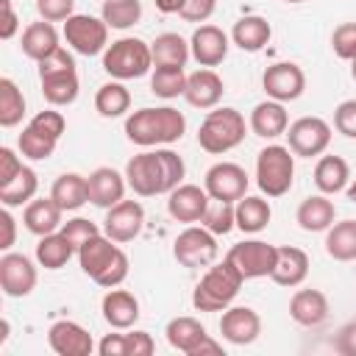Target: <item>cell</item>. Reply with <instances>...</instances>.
Segmentation results:
<instances>
[{"instance_id":"44dd1931","label":"cell","mask_w":356,"mask_h":356,"mask_svg":"<svg viewBox=\"0 0 356 356\" xmlns=\"http://www.w3.org/2000/svg\"><path fill=\"white\" fill-rule=\"evenodd\" d=\"M228 33L217 25H197L192 39H189V50H192V58L200 64V67H217L225 61L228 56Z\"/></svg>"},{"instance_id":"8d00e7d4","label":"cell","mask_w":356,"mask_h":356,"mask_svg":"<svg viewBox=\"0 0 356 356\" xmlns=\"http://www.w3.org/2000/svg\"><path fill=\"white\" fill-rule=\"evenodd\" d=\"M75 248L72 242L61 234V231H53L47 236H39V245H36V261L44 267V270H61L70 259H72Z\"/></svg>"},{"instance_id":"bcb514c9","label":"cell","mask_w":356,"mask_h":356,"mask_svg":"<svg viewBox=\"0 0 356 356\" xmlns=\"http://www.w3.org/2000/svg\"><path fill=\"white\" fill-rule=\"evenodd\" d=\"M70 242H72V248H75V253H78V248L86 242V239H92L95 234H100V228L92 222V220H86V217H72V220H67L61 228H58Z\"/></svg>"},{"instance_id":"8992f818","label":"cell","mask_w":356,"mask_h":356,"mask_svg":"<svg viewBox=\"0 0 356 356\" xmlns=\"http://www.w3.org/2000/svg\"><path fill=\"white\" fill-rule=\"evenodd\" d=\"M39 83H42V95L50 106H70L78 97V70H75V58L58 47L53 56H47L44 61H39Z\"/></svg>"},{"instance_id":"f6af8a7d","label":"cell","mask_w":356,"mask_h":356,"mask_svg":"<svg viewBox=\"0 0 356 356\" xmlns=\"http://www.w3.org/2000/svg\"><path fill=\"white\" fill-rule=\"evenodd\" d=\"M331 47L339 58L356 61V22H342L331 33Z\"/></svg>"},{"instance_id":"ac0fdd59","label":"cell","mask_w":356,"mask_h":356,"mask_svg":"<svg viewBox=\"0 0 356 356\" xmlns=\"http://www.w3.org/2000/svg\"><path fill=\"white\" fill-rule=\"evenodd\" d=\"M36 267L25 253H6L0 259V286L8 298H25L36 286Z\"/></svg>"},{"instance_id":"f1b7e54d","label":"cell","mask_w":356,"mask_h":356,"mask_svg":"<svg viewBox=\"0 0 356 356\" xmlns=\"http://www.w3.org/2000/svg\"><path fill=\"white\" fill-rule=\"evenodd\" d=\"M61 214L64 209L53 200V197H36L31 203H25V211H22V222L31 234L36 236H47L53 231H58L64 222H61Z\"/></svg>"},{"instance_id":"d6a6232c","label":"cell","mask_w":356,"mask_h":356,"mask_svg":"<svg viewBox=\"0 0 356 356\" xmlns=\"http://www.w3.org/2000/svg\"><path fill=\"white\" fill-rule=\"evenodd\" d=\"M334 217H337V209H334V203H331L325 195H312V197H306V200L298 206V211H295L298 225H300L303 231H309V234L328 231V228L334 225Z\"/></svg>"},{"instance_id":"8fae6325","label":"cell","mask_w":356,"mask_h":356,"mask_svg":"<svg viewBox=\"0 0 356 356\" xmlns=\"http://www.w3.org/2000/svg\"><path fill=\"white\" fill-rule=\"evenodd\" d=\"M64 39L75 53L97 56L108 47V25L103 22V17L72 14L70 19H64Z\"/></svg>"},{"instance_id":"484cf974","label":"cell","mask_w":356,"mask_h":356,"mask_svg":"<svg viewBox=\"0 0 356 356\" xmlns=\"http://www.w3.org/2000/svg\"><path fill=\"white\" fill-rule=\"evenodd\" d=\"M103 320L117 328V331H125V328H134V323L139 320V300L128 292V289H108L103 295Z\"/></svg>"},{"instance_id":"7bdbcfd3","label":"cell","mask_w":356,"mask_h":356,"mask_svg":"<svg viewBox=\"0 0 356 356\" xmlns=\"http://www.w3.org/2000/svg\"><path fill=\"white\" fill-rule=\"evenodd\" d=\"M186 72L184 67H156L153 75H150V92L156 97H164V100H172L178 95H184L186 89Z\"/></svg>"},{"instance_id":"ba28073f","label":"cell","mask_w":356,"mask_h":356,"mask_svg":"<svg viewBox=\"0 0 356 356\" xmlns=\"http://www.w3.org/2000/svg\"><path fill=\"white\" fill-rule=\"evenodd\" d=\"M64 128H67V120H64L61 111H53V108L39 111V114L22 128V134H19V142H17V145H19V153H22L25 159H31V161H44V159H50V156L56 153V145H58Z\"/></svg>"},{"instance_id":"f5cc1de1","label":"cell","mask_w":356,"mask_h":356,"mask_svg":"<svg viewBox=\"0 0 356 356\" xmlns=\"http://www.w3.org/2000/svg\"><path fill=\"white\" fill-rule=\"evenodd\" d=\"M97 350L100 356H125V334H106Z\"/></svg>"},{"instance_id":"11a10c76","label":"cell","mask_w":356,"mask_h":356,"mask_svg":"<svg viewBox=\"0 0 356 356\" xmlns=\"http://www.w3.org/2000/svg\"><path fill=\"white\" fill-rule=\"evenodd\" d=\"M3 11H6V19H3V28H0V36L11 39L17 33V14L11 8V0H3Z\"/></svg>"},{"instance_id":"5b68a950","label":"cell","mask_w":356,"mask_h":356,"mask_svg":"<svg viewBox=\"0 0 356 356\" xmlns=\"http://www.w3.org/2000/svg\"><path fill=\"white\" fill-rule=\"evenodd\" d=\"M245 134H248V122H245L242 111H236L231 106H222V108L214 106L197 128V145H200V150H206L211 156H222V153L234 150L236 145H242Z\"/></svg>"},{"instance_id":"836d02e7","label":"cell","mask_w":356,"mask_h":356,"mask_svg":"<svg viewBox=\"0 0 356 356\" xmlns=\"http://www.w3.org/2000/svg\"><path fill=\"white\" fill-rule=\"evenodd\" d=\"M150 50H153L156 67H186V61L192 56L189 42L181 33H159L150 42Z\"/></svg>"},{"instance_id":"ee69618b","label":"cell","mask_w":356,"mask_h":356,"mask_svg":"<svg viewBox=\"0 0 356 356\" xmlns=\"http://www.w3.org/2000/svg\"><path fill=\"white\" fill-rule=\"evenodd\" d=\"M211 234H228L231 228H236V217H234V203H225V200H211L203 220H200Z\"/></svg>"},{"instance_id":"ffe728a7","label":"cell","mask_w":356,"mask_h":356,"mask_svg":"<svg viewBox=\"0 0 356 356\" xmlns=\"http://www.w3.org/2000/svg\"><path fill=\"white\" fill-rule=\"evenodd\" d=\"M47 345L58 356H89L95 350L92 334L72 320H56L47 331Z\"/></svg>"},{"instance_id":"277c9868","label":"cell","mask_w":356,"mask_h":356,"mask_svg":"<svg viewBox=\"0 0 356 356\" xmlns=\"http://www.w3.org/2000/svg\"><path fill=\"white\" fill-rule=\"evenodd\" d=\"M242 284H245L242 273L228 259H222L220 264H209V270L203 273V278L192 292V306L197 312H225L239 295Z\"/></svg>"},{"instance_id":"3957f363","label":"cell","mask_w":356,"mask_h":356,"mask_svg":"<svg viewBox=\"0 0 356 356\" xmlns=\"http://www.w3.org/2000/svg\"><path fill=\"white\" fill-rule=\"evenodd\" d=\"M81 270L103 289H114L128 278V256L117 248V242L106 234H95L78 248Z\"/></svg>"},{"instance_id":"7dc6e473","label":"cell","mask_w":356,"mask_h":356,"mask_svg":"<svg viewBox=\"0 0 356 356\" xmlns=\"http://www.w3.org/2000/svg\"><path fill=\"white\" fill-rule=\"evenodd\" d=\"M36 11L47 22H64L75 14V0H36Z\"/></svg>"},{"instance_id":"6da1fadb","label":"cell","mask_w":356,"mask_h":356,"mask_svg":"<svg viewBox=\"0 0 356 356\" xmlns=\"http://www.w3.org/2000/svg\"><path fill=\"white\" fill-rule=\"evenodd\" d=\"M184 175H186V164L170 147H156V150L136 153L125 164V181L139 197L170 195L175 186L184 184Z\"/></svg>"},{"instance_id":"7c38bea8","label":"cell","mask_w":356,"mask_h":356,"mask_svg":"<svg viewBox=\"0 0 356 356\" xmlns=\"http://www.w3.org/2000/svg\"><path fill=\"white\" fill-rule=\"evenodd\" d=\"M164 334H167L170 348L181 350V353H186V356H206V353L220 356V353H222V345L214 342V339L206 334V328L200 325V320H195V317H172V320L167 323Z\"/></svg>"},{"instance_id":"94428289","label":"cell","mask_w":356,"mask_h":356,"mask_svg":"<svg viewBox=\"0 0 356 356\" xmlns=\"http://www.w3.org/2000/svg\"><path fill=\"white\" fill-rule=\"evenodd\" d=\"M284 3H303V0H284Z\"/></svg>"},{"instance_id":"e0dca14e","label":"cell","mask_w":356,"mask_h":356,"mask_svg":"<svg viewBox=\"0 0 356 356\" xmlns=\"http://www.w3.org/2000/svg\"><path fill=\"white\" fill-rule=\"evenodd\" d=\"M145 225V209L139 200H120L117 206L106 209L103 220V234L111 236L114 242H131L142 234Z\"/></svg>"},{"instance_id":"30bf717a","label":"cell","mask_w":356,"mask_h":356,"mask_svg":"<svg viewBox=\"0 0 356 356\" xmlns=\"http://www.w3.org/2000/svg\"><path fill=\"white\" fill-rule=\"evenodd\" d=\"M217 234H211L206 225H189L172 242V256L184 267H209L217 261Z\"/></svg>"},{"instance_id":"1f68e13d","label":"cell","mask_w":356,"mask_h":356,"mask_svg":"<svg viewBox=\"0 0 356 356\" xmlns=\"http://www.w3.org/2000/svg\"><path fill=\"white\" fill-rule=\"evenodd\" d=\"M234 217H236V228L242 234H259L270 225V217H273V209L264 197L259 195H245L234 203Z\"/></svg>"},{"instance_id":"52a82bcc","label":"cell","mask_w":356,"mask_h":356,"mask_svg":"<svg viewBox=\"0 0 356 356\" xmlns=\"http://www.w3.org/2000/svg\"><path fill=\"white\" fill-rule=\"evenodd\" d=\"M153 67V50L139 36H122L111 42L103 53V70L114 81H134L147 75Z\"/></svg>"},{"instance_id":"db71d44e","label":"cell","mask_w":356,"mask_h":356,"mask_svg":"<svg viewBox=\"0 0 356 356\" xmlns=\"http://www.w3.org/2000/svg\"><path fill=\"white\" fill-rule=\"evenodd\" d=\"M0 222H3V242H0V248H3V250H8V248L14 245V236H17V220L11 217L8 206L0 211Z\"/></svg>"},{"instance_id":"680465c9","label":"cell","mask_w":356,"mask_h":356,"mask_svg":"<svg viewBox=\"0 0 356 356\" xmlns=\"http://www.w3.org/2000/svg\"><path fill=\"white\" fill-rule=\"evenodd\" d=\"M345 195H348V200H353V203H356V178H353V184H350V186H345Z\"/></svg>"},{"instance_id":"d6986e66","label":"cell","mask_w":356,"mask_h":356,"mask_svg":"<svg viewBox=\"0 0 356 356\" xmlns=\"http://www.w3.org/2000/svg\"><path fill=\"white\" fill-rule=\"evenodd\" d=\"M220 334L231 345H250L261 334V317L250 306H228L220 317Z\"/></svg>"},{"instance_id":"83f0119b","label":"cell","mask_w":356,"mask_h":356,"mask_svg":"<svg viewBox=\"0 0 356 356\" xmlns=\"http://www.w3.org/2000/svg\"><path fill=\"white\" fill-rule=\"evenodd\" d=\"M309 275V256L306 250L295 248V245H284L278 248V259H275V267L270 273V278L278 284V286H300Z\"/></svg>"},{"instance_id":"7a4b0ae2","label":"cell","mask_w":356,"mask_h":356,"mask_svg":"<svg viewBox=\"0 0 356 356\" xmlns=\"http://www.w3.org/2000/svg\"><path fill=\"white\" fill-rule=\"evenodd\" d=\"M184 134H186V117L172 106H159V108L145 106L139 111H131L125 120V136L139 147L172 145L181 142Z\"/></svg>"},{"instance_id":"2e32d148","label":"cell","mask_w":356,"mask_h":356,"mask_svg":"<svg viewBox=\"0 0 356 356\" xmlns=\"http://www.w3.org/2000/svg\"><path fill=\"white\" fill-rule=\"evenodd\" d=\"M261 86H264V92H267L270 100L292 103V100H298L303 95L306 75H303V70L295 61H278V64H270L264 70Z\"/></svg>"},{"instance_id":"e575fe53","label":"cell","mask_w":356,"mask_h":356,"mask_svg":"<svg viewBox=\"0 0 356 356\" xmlns=\"http://www.w3.org/2000/svg\"><path fill=\"white\" fill-rule=\"evenodd\" d=\"M350 178V167L342 156H323L314 167V184L323 195H337L348 186Z\"/></svg>"},{"instance_id":"d4e9b609","label":"cell","mask_w":356,"mask_h":356,"mask_svg":"<svg viewBox=\"0 0 356 356\" xmlns=\"http://www.w3.org/2000/svg\"><path fill=\"white\" fill-rule=\"evenodd\" d=\"M289 317L303 328H317L328 320V298L320 289H298L289 300Z\"/></svg>"},{"instance_id":"5bb4252c","label":"cell","mask_w":356,"mask_h":356,"mask_svg":"<svg viewBox=\"0 0 356 356\" xmlns=\"http://www.w3.org/2000/svg\"><path fill=\"white\" fill-rule=\"evenodd\" d=\"M286 142L295 156H323L331 145V125L323 117H300L286 128Z\"/></svg>"},{"instance_id":"681fc988","label":"cell","mask_w":356,"mask_h":356,"mask_svg":"<svg viewBox=\"0 0 356 356\" xmlns=\"http://www.w3.org/2000/svg\"><path fill=\"white\" fill-rule=\"evenodd\" d=\"M156 350V342L147 331H131L125 334V356H150Z\"/></svg>"},{"instance_id":"f907efd6","label":"cell","mask_w":356,"mask_h":356,"mask_svg":"<svg viewBox=\"0 0 356 356\" xmlns=\"http://www.w3.org/2000/svg\"><path fill=\"white\" fill-rule=\"evenodd\" d=\"M217 8V0H186L181 8V17L186 22H206Z\"/></svg>"},{"instance_id":"f546056e","label":"cell","mask_w":356,"mask_h":356,"mask_svg":"<svg viewBox=\"0 0 356 356\" xmlns=\"http://www.w3.org/2000/svg\"><path fill=\"white\" fill-rule=\"evenodd\" d=\"M19 47H22V53H25L31 61L39 64V61H44L47 56H53L61 44H58V33H56L53 22L39 19V22H31V25L22 31Z\"/></svg>"},{"instance_id":"c3c4849f","label":"cell","mask_w":356,"mask_h":356,"mask_svg":"<svg viewBox=\"0 0 356 356\" xmlns=\"http://www.w3.org/2000/svg\"><path fill=\"white\" fill-rule=\"evenodd\" d=\"M334 128L348 136V139H356V100H342L337 108H334Z\"/></svg>"},{"instance_id":"9c48e42d","label":"cell","mask_w":356,"mask_h":356,"mask_svg":"<svg viewBox=\"0 0 356 356\" xmlns=\"http://www.w3.org/2000/svg\"><path fill=\"white\" fill-rule=\"evenodd\" d=\"M295 153L284 145H267L256 156V184L267 197H281L292 189Z\"/></svg>"},{"instance_id":"7402d4cb","label":"cell","mask_w":356,"mask_h":356,"mask_svg":"<svg viewBox=\"0 0 356 356\" xmlns=\"http://www.w3.org/2000/svg\"><path fill=\"white\" fill-rule=\"evenodd\" d=\"M209 203H211L209 192L200 189L197 184H181V186H175L167 195V211L178 222H197V220H203Z\"/></svg>"},{"instance_id":"60d3db41","label":"cell","mask_w":356,"mask_h":356,"mask_svg":"<svg viewBox=\"0 0 356 356\" xmlns=\"http://www.w3.org/2000/svg\"><path fill=\"white\" fill-rule=\"evenodd\" d=\"M25 117V95L11 78H0V125L14 128Z\"/></svg>"},{"instance_id":"f35d334b","label":"cell","mask_w":356,"mask_h":356,"mask_svg":"<svg viewBox=\"0 0 356 356\" xmlns=\"http://www.w3.org/2000/svg\"><path fill=\"white\" fill-rule=\"evenodd\" d=\"M95 108L100 117H122L131 108V92L120 81H108L95 92Z\"/></svg>"},{"instance_id":"9a60e30c","label":"cell","mask_w":356,"mask_h":356,"mask_svg":"<svg viewBox=\"0 0 356 356\" xmlns=\"http://www.w3.org/2000/svg\"><path fill=\"white\" fill-rule=\"evenodd\" d=\"M203 189L209 192L211 200L236 203L248 192V172L234 161H217V164H211L206 170Z\"/></svg>"},{"instance_id":"816d5d0a","label":"cell","mask_w":356,"mask_h":356,"mask_svg":"<svg viewBox=\"0 0 356 356\" xmlns=\"http://www.w3.org/2000/svg\"><path fill=\"white\" fill-rule=\"evenodd\" d=\"M25 164L17 159V153L11 147H0V186H6L8 181H14V175L22 170Z\"/></svg>"},{"instance_id":"9f6ffc18","label":"cell","mask_w":356,"mask_h":356,"mask_svg":"<svg viewBox=\"0 0 356 356\" xmlns=\"http://www.w3.org/2000/svg\"><path fill=\"white\" fill-rule=\"evenodd\" d=\"M337 350H342V353H350V356H356V325H350V328H345L339 337H337Z\"/></svg>"},{"instance_id":"b9f144b4","label":"cell","mask_w":356,"mask_h":356,"mask_svg":"<svg viewBox=\"0 0 356 356\" xmlns=\"http://www.w3.org/2000/svg\"><path fill=\"white\" fill-rule=\"evenodd\" d=\"M100 17L108 28L125 31V28H134L142 19V3L139 0H103Z\"/></svg>"},{"instance_id":"4fadbf2b","label":"cell","mask_w":356,"mask_h":356,"mask_svg":"<svg viewBox=\"0 0 356 356\" xmlns=\"http://www.w3.org/2000/svg\"><path fill=\"white\" fill-rule=\"evenodd\" d=\"M225 259L242 273L245 281H250V278H264V275H270L273 267H275L278 248L270 245V242H261V239H245V242L231 245V250H228Z\"/></svg>"},{"instance_id":"4316f807","label":"cell","mask_w":356,"mask_h":356,"mask_svg":"<svg viewBox=\"0 0 356 356\" xmlns=\"http://www.w3.org/2000/svg\"><path fill=\"white\" fill-rule=\"evenodd\" d=\"M248 125H250V131H253L256 136H261V139H275V136L286 134V128H289V114H286L284 103H278V100H261V103L253 106Z\"/></svg>"},{"instance_id":"6f0895ef","label":"cell","mask_w":356,"mask_h":356,"mask_svg":"<svg viewBox=\"0 0 356 356\" xmlns=\"http://www.w3.org/2000/svg\"><path fill=\"white\" fill-rule=\"evenodd\" d=\"M153 3H156V8L161 14H181V8H184L186 0H153Z\"/></svg>"},{"instance_id":"4dcf8cb0","label":"cell","mask_w":356,"mask_h":356,"mask_svg":"<svg viewBox=\"0 0 356 356\" xmlns=\"http://www.w3.org/2000/svg\"><path fill=\"white\" fill-rule=\"evenodd\" d=\"M270 36H273V28L259 14H248V17L236 19L231 28V42L245 53H259L270 42Z\"/></svg>"},{"instance_id":"6125c7cd","label":"cell","mask_w":356,"mask_h":356,"mask_svg":"<svg viewBox=\"0 0 356 356\" xmlns=\"http://www.w3.org/2000/svg\"><path fill=\"white\" fill-rule=\"evenodd\" d=\"M353 325H356V323H353Z\"/></svg>"},{"instance_id":"d590c367","label":"cell","mask_w":356,"mask_h":356,"mask_svg":"<svg viewBox=\"0 0 356 356\" xmlns=\"http://www.w3.org/2000/svg\"><path fill=\"white\" fill-rule=\"evenodd\" d=\"M50 197L64 209V211H78L86 200H89V189H86V178L78 172H61L50 189Z\"/></svg>"},{"instance_id":"74e56055","label":"cell","mask_w":356,"mask_h":356,"mask_svg":"<svg viewBox=\"0 0 356 356\" xmlns=\"http://www.w3.org/2000/svg\"><path fill=\"white\" fill-rule=\"evenodd\" d=\"M325 253L337 261H353L356 259V220L334 222L325 234Z\"/></svg>"},{"instance_id":"603a6c76","label":"cell","mask_w":356,"mask_h":356,"mask_svg":"<svg viewBox=\"0 0 356 356\" xmlns=\"http://www.w3.org/2000/svg\"><path fill=\"white\" fill-rule=\"evenodd\" d=\"M125 175H120L114 167H97L86 175V189H89V203L100 209H111L120 200H125Z\"/></svg>"},{"instance_id":"cb8c5ba5","label":"cell","mask_w":356,"mask_h":356,"mask_svg":"<svg viewBox=\"0 0 356 356\" xmlns=\"http://www.w3.org/2000/svg\"><path fill=\"white\" fill-rule=\"evenodd\" d=\"M222 92H225L222 78H220L214 70L203 67V70H197V72H192V75L186 78L184 97H186V103L195 106V108H214V106L222 100Z\"/></svg>"},{"instance_id":"ab89813d","label":"cell","mask_w":356,"mask_h":356,"mask_svg":"<svg viewBox=\"0 0 356 356\" xmlns=\"http://www.w3.org/2000/svg\"><path fill=\"white\" fill-rule=\"evenodd\" d=\"M36 189H39L36 172H33L31 167H22V170L14 175V181H8L6 186H0V203L8 206V209H11V206L31 203L33 195H36Z\"/></svg>"},{"instance_id":"91938a15","label":"cell","mask_w":356,"mask_h":356,"mask_svg":"<svg viewBox=\"0 0 356 356\" xmlns=\"http://www.w3.org/2000/svg\"><path fill=\"white\" fill-rule=\"evenodd\" d=\"M350 78L356 81V61H350Z\"/></svg>"}]
</instances>
